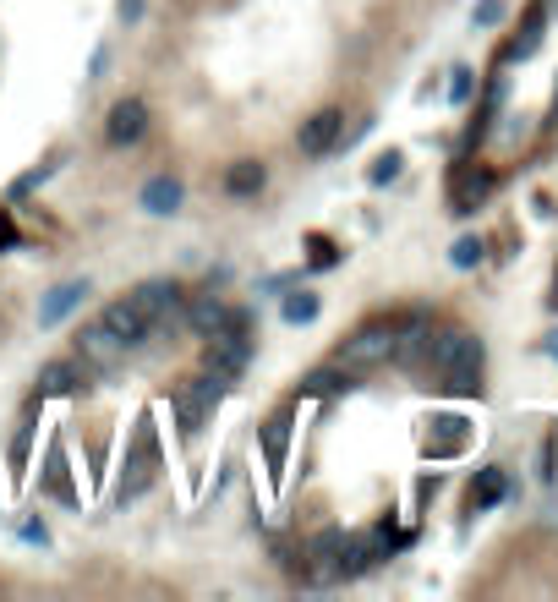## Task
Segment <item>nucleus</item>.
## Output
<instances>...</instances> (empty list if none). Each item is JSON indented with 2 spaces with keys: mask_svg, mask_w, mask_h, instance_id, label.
I'll list each match as a JSON object with an SVG mask.
<instances>
[{
  "mask_svg": "<svg viewBox=\"0 0 558 602\" xmlns=\"http://www.w3.org/2000/svg\"><path fill=\"white\" fill-rule=\"evenodd\" d=\"M482 340L476 334H427V351H422V367L427 378H438V389L449 395H482Z\"/></svg>",
  "mask_w": 558,
  "mask_h": 602,
  "instance_id": "obj_1",
  "label": "nucleus"
},
{
  "mask_svg": "<svg viewBox=\"0 0 558 602\" xmlns=\"http://www.w3.org/2000/svg\"><path fill=\"white\" fill-rule=\"evenodd\" d=\"M394 340H400V323H367V329H356L351 340L334 351V362L351 367V373H367V367L394 362Z\"/></svg>",
  "mask_w": 558,
  "mask_h": 602,
  "instance_id": "obj_2",
  "label": "nucleus"
},
{
  "mask_svg": "<svg viewBox=\"0 0 558 602\" xmlns=\"http://www.w3.org/2000/svg\"><path fill=\"white\" fill-rule=\"evenodd\" d=\"M247 362H252L247 318L225 323L219 334H208V340H203V367H208V373H219V378H230V384H236V378H241V367H247Z\"/></svg>",
  "mask_w": 558,
  "mask_h": 602,
  "instance_id": "obj_3",
  "label": "nucleus"
},
{
  "mask_svg": "<svg viewBox=\"0 0 558 602\" xmlns=\"http://www.w3.org/2000/svg\"><path fill=\"white\" fill-rule=\"evenodd\" d=\"M72 356L88 367L93 378H104V373H115V367L126 362V345L115 340V334L104 329V323H83V329L72 334Z\"/></svg>",
  "mask_w": 558,
  "mask_h": 602,
  "instance_id": "obj_4",
  "label": "nucleus"
},
{
  "mask_svg": "<svg viewBox=\"0 0 558 602\" xmlns=\"http://www.w3.org/2000/svg\"><path fill=\"white\" fill-rule=\"evenodd\" d=\"M340 137H345V115H340V110H318V115H307V121H301L296 148H301L307 159H323V154H334V148H340Z\"/></svg>",
  "mask_w": 558,
  "mask_h": 602,
  "instance_id": "obj_5",
  "label": "nucleus"
},
{
  "mask_svg": "<svg viewBox=\"0 0 558 602\" xmlns=\"http://www.w3.org/2000/svg\"><path fill=\"white\" fill-rule=\"evenodd\" d=\"M99 323H104V329H110V334H115V340H121V345H126V351H132V345H143L148 334H154V323H148V312L137 307L132 296L110 301V307L99 312Z\"/></svg>",
  "mask_w": 558,
  "mask_h": 602,
  "instance_id": "obj_6",
  "label": "nucleus"
},
{
  "mask_svg": "<svg viewBox=\"0 0 558 602\" xmlns=\"http://www.w3.org/2000/svg\"><path fill=\"white\" fill-rule=\"evenodd\" d=\"M132 301L148 312V323L154 329H170V318L181 312V285H170V280H148V285H137Z\"/></svg>",
  "mask_w": 558,
  "mask_h": 602,
  "instance_id": "obj_7",
  "label": "nucleus"
},
{
  "mask_svg": "<svg viewBox=\"0 0 558 602\" xmlns=\"http://www.w3.org/2000/svg\"><path fill=\"white\" fill-rule=\"evenodd\" d=\"M143 132H148V104H143V99H121V104L110 110V121H104V137H110L115 148L137 143Z\"/></svg>",
  "mask_w": 558,
  "mask_h": 602,
  "instance_id": "obj_8",
  "label": "nucleus"
},
{
  "mask_svg": "<svg viewBox=\"0 0 558 602\" xmlns=\"http://www.w3.org/2000/svg\"><path fill=\"white\" fill-rule=\"evenodd\" d=\"M88 378H93V373L77 362V356H72V362H44V367H39V395H77Z\"/></svg>",
  "mask_w": 558,
  "mask_h": 602,
  "instance_id": "obj_9",
  "label": "nucleus"
},
{
  "mask_svg": "<svg viewBox=\"0 0 558 602\" xmlns=\"http://www.w3.org/2000/svg\"><path fill=\"white\" fill-rule=\"evenodd\" d=\"M236 318H241V312H230V307H225V301H219V296H197L192 307H186V323H192V334H197V340H208V334H219V329H225V323H236Z\"/></svg>",
  "mask_w": 558,
  "mask_h": 602,
  "instance_id": "obj_10",
  "label": "nucleus"
},
{
  "mask_svg": "<svg viewBox=\"0 0 558 602\" xmlns=\"http://www.w3.org/2000/svg\"><path fill=\"white\" fill-rule=\"evenodd\" d=\"M83 296H88V280H66V285H55V291L39 301V323H44V329H55V323H61L66 312L83 307Z\"/></svg>",
  "mask_w": 558,
  "mask_h": 602,
  "instance_id": "obj_11",
  "label": "nucleus"
},
{
  "mask_svg": "<svg viewBox=\"0 0 558 602\" xmlns=\"http://www.w3.org/2000/svg\"><path fill=\"white\" fill-rule=\"evenodd\" d=\"M263 181H269L263 159H236V165L225 170V192H230V198H258Z\"/></svg>",
  "mask_w": 558,
  "mask_h": 602,
  "instance_id": "obj_12",
  "label": "nucleus"
},
{
  "mask_svg": "<svg viewBox=\"0 0 558 602\" xmlns=\"http://www.w3.org/2000/svg\"><path fill=\"white\" fill-rule=\"evenodd\" d=\"M181 203H186V187H181L176 176H154V181L143 187V208H148V214H159V219L176 214Z\"/></svg>",
  "mask_w": 558,
  "mask_h": 602,
  "instance_id": "obj_13",
  "label": "nucleus"
},
{
  "mask_svg": "<svg viewBox=\"0 0 558 602\" xmlns=\"http://www.w3.org/2000/svg\"><path fill=\"white\" fill-rule=\"evenodd\" d=\"M487 192H493V176H487V170H465L455 181V192H449V203H455V214H476Z\"/></svg>",
  "mask_w": 558,
  "mask_h": 602,
  "instance_id": "obj_14",
  "label": "nucleus"
},
{
  "mask_svg": "<svg viewBox=\"0 0 558 602\" xmlns=\"http://www.w3.org/2000/svg\"><path fill=\"white\" fill-rule=\"evenodd\" d=\"M301 389H307V395H345V389H356V373L334 362V367H323V373H307Z\"/></svg>",
  "mask_w": 558,
  "mask_h": 602,
  "instance_id": "obj_15",
  "label": "nucleus"
},
{
  "mask_svg": "<svg viewBox=\"0 0 558 602\" xmlns=\"http://www.w3.org/2000/svg\"><path fill=\"white\" fill-rule=\"evenodd\" d=\"M340 542H345V531H340V526L318 531V537L307 542V559L318 564V570H329V575H334V559H340Z\"/></svg>",
  "mask_w": 558,
  "mask_h": 602,
  "instance_id": "obj_16",
  "label": "nucleus"
},
{
  "mask_svg": "<svg viewBox=\"0 0 558 602\" xmlns=\"http://www.w3.org/2000/svg\"><path fill=\"white\" fill-rule=\"evenodd\" d=\"M504 493H509V482H504V471H498V466L482 471V477L471 482V504H476V509H482V504H498Z\"/></svg>",
  "mask_w": 558,
  "mask_h": 602,
  "instance_id": "obj_17",
  "label": "nucleus"
},
{
  "mask_svg": "<svg viewBox=\"0 0 558 602\" xmlns=\"http://www.w3.org/2000/svg\"><path fill=\"white\" fill-rule=\"evenodd\" d=\"M318 307H323V301L312 296V291L285 296V323H312V318H318Z\"/></svg>",
  "mask_w": 558,
  "mask_h": 602,
  "instance_id": "obj_18",
  "label": "nucleus"
},
{
  "mask_svg": "<svg viewBox=\"0 0 558 602\" xmlns=\"http://www.w3.org/2000/svg\"><path fill=\"white\" fill-rule=\"evenodd\" d=\"M449 263H455V269H476V263H482V241H476V236H460L455 247H449Z\"/></svg>",
  "mask_w": 558,
  "mask_h": 602,
  "instance_id": "obj_19",
  "label": "nucleus"
},
{
  "mask_svg": "<svg viewBox=\"0 0 558 602\" xmlns=\"http://www.w3.org/2000/svg\"><path fill=\"white\" fill-rule=\"evenodd\" d=\"M400 165H405V159L394 154V148H389V154H378V165H372V187H383V181H394V176H400Z\"/></svg>",
  "mask_w": 558,
  "mask_h": 602,
  "instance_id": "obj_20",
  "label": "nucleus"
},
{
  "mask_svg": "<svg viewBox=\"0 0 558 602\" xmlns=\"http://www.w3.org/2000/svg\"><path fill=\"white\" fill-rule=\"evenodd\" d=\"M498 17H504V0H482V6L471 11V22H476V28H493Z\"/></svg>",
  "mask_w": 558,
  "mask_h": 602,
  "instance_id": "obj_21",
  "label": "nucleus"
},
{
  "mask_svg": "<svg viewBox=\"0 0 558 602\" xmlns=\"http://www.w3.org/2000/svg\"><path fill=\"white\" fill-rule=\"evenodd\" d=\"M449 99H471V72H465V66H460V72H455V83H449Z\"/></svg>",
  "mask_w": 558,
  "mask_h": 602,
  "instance_id": "obj_22",
  "label": "nucleus"
},
{
  "mask_svg": "<svg viewBox=\"0 0 558 602\" xmlns=\"http://www.w3.org/2000/svg\"><path fill=\"white\" fill-rule=\"evenodd\" d=\"M548 356H553V362H558V334H548Z\"/></svg>",
  "mask_w": 558,
  "mask_h": 602,
  "instance_id": "obj_23",
  "label": "nucleus"
}]
</instances>
